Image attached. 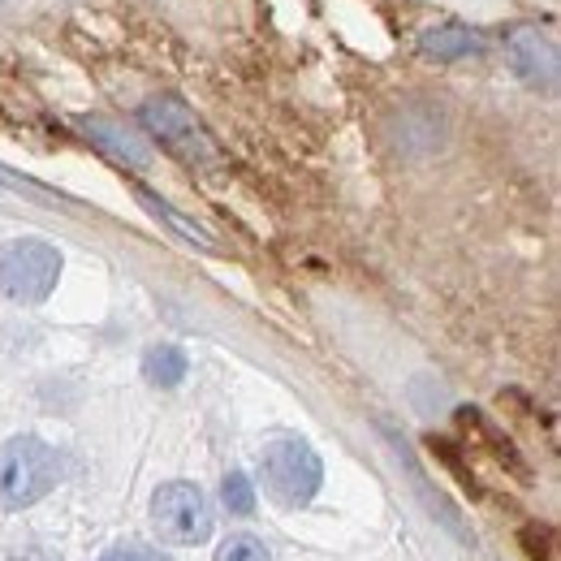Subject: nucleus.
<instances>
[{
  "label": "nucleus",
  "mask_w": 561,
  "mask_h": 561,
  "mask_svg": "<svg viewBox=\"0 0 561 561\" xmlns=\"http://www.w3.org/2000/svg\"><path fill=\"white\" fill-rule=\"evenodd\" d=\"M523 540H527V545H531V558L540 561H558V553H553V536H549V527H527V531H523Z\"/></svg>",
  "instance_id": "14"
},
{
  "label": "nucleus",
  "mask_w": 561,
  "mask_h": 561,
  "mask_svg": "<svg viewBox=\"0 0 561 561\" xmlns=\"http://www.w3.org/2000/svg\"><path fill=\"white\" fill-rule=\"evenodd\" d=\"M398 130H402V147L415 151V139L423 135L427 151H432V147L445 142V117H440V108H432V104H407L402 117H398Z\"/></svg>",
  "instance_id": "10"
},
{
  "label": "nucleus",
  "mask_w": 561,
  "mask_h": 561,
  "mask_svg": "<svg viewBox=\"0 0 561 561\" xmlns=\"http://www.w3.org/2000/svg\"><path fill=\"white\" fill-rule=\"evenodd\" d=\"M0 4H9V0H0Z\"/></svg>",
  "instance_id": "16"
},
{
  "label": "nucleus",
  "mask_w": 561,
  "mask_h": 561,
  "mask_svg": "<svg viewBox=\"0 0 561 561\" xmlns=\"http://www.w3.org/2000/svg\"><path fill=\"white\" fill-rule=\"evenodd\" d=\"M61 454L39 436H13L0 445V510H26L61 484Z\"/></svg>",
  "instance_id": "1"
},
{
  "label": "nucleus",
  "mask_w": 561,
  "mask_h": 561,
  "mask_svg": "<svg viewBox=\"0 0 561 561\" xmlns=\"http://www.w3.org/2000/svg\"><path fill=\"white\" fill-rule=\"evenodd\" d=\"M139 122L151 139L160 142V147H169L186 164H204V160L216 156L211 139L204 135V126H199V117L178 95H151V100H142Z\"/></svg>",
  "instance_id": "4"
},
{
  "label": "nucleus",
  "mask_w": 561,
  "mask_h": 561,
  "mask_svg": "<svg viewBox=\"0 0 561 561\" xmlns=\"http://www.w3.org/2000/svg\"><path fill=\"white\" fill-rule=\"evenodd\" d=\"M489 44L480 31L462 26V22H440L432 31L420 35V57L423 61H436V66H454V61H471V57H484Z\"/></svg>",
  "instance_id": "8"
},
{
  "label": "nucleus",
  "mask_w": 561,
  "mask_h": 561,
  "mask_svg": "<svg viewBox=\"0 0 561 561\" xmlns=\"http://www.w3.org/2000/svg\"><path fill=\"white\" fill-rule=\"evenodd\" d=\"M220 501H225L229 514L247 518V514H255V484H251L242 471H229V476L220 480Z\"/></svg>",
  "instance_id": "12"
},
{
  "label": "nucleus",
  "mask_w": 561,
  "mask_h": 561,
  "mask_svg": "<svg viewBox=\"0 0 561 561\" xmlns=\"http://www.w3.org/2000/svg\"><path fill=\"white\" fill-rule=\"evenodd\" d=\"M139 204H142L147 211H151V216H164V220H169V225H173V229H178V233H182L186 242H199V247H211L208 229H199L195 220H186L182 211H173L169 204H164V199H156V195H147V191H139Z\"/></svg>",
  "instance_id": "11"
},
{
  "label": "nucleus",
  "mask_w": 561,
  "mask_h": 561,
  "mask_svg": "<svg viewBox=\"0 0 561 561\" xmlns=\"http://www.w3.org/2000/svg\"><path fill=\"white\" fill-rule=\"evenodd\" d=\"M82 135L95 142L104 156H113L126 169H151V142L139 130H130L126 122L113 117H82Z\"/></svg>",
  "instance_id": "7"
},
{
  "label": "nucleus",
  "mask_w": 561,
  "mask_h": 561,
  "mask_svg": "<svg viewBox=\"0 0 561 561\" xmlns=\"http://www.w3.org/2000/svg\"><path fill=\"white\" fill-rule=\"evenodd\" d=\"M61 251L44 238H9L0 242V298L18 307H39L61 280Z\"/></svg>",
  "instance_id": "2"
},
{
  "label": "nucleus",
  "mask_w": 561,
  "mask_h": 561,
  "mask_svg": "<svg viewBox=\"0 0 561 561\" xmlns=\"http://www.w3.org/2000/svg\"><path fill=\"white\" fill-rule=\"evenodd\" d=\"M186 371H191V358L173 342H160V346H151L142 354V380L151 389H178L186 380Z\"/></svg>",
  "instance_id": "9"
},
{
  "label": "nucleus",
  "mask_w": 561,
  "mask_h": 561,
  "mask_svg": "<svg viewBox=\"0 0 561 561\" xmlns=\"http://www.w3.org/2000/svg\"><path fill=\"white\" fill-rule=\"evenodd\" d=\"M216 561H273V549H268L260 536L238 531V536H229V540L216 549Z\"/></svg>",
  "instance_id": "13"
},
{
  "label": "nucleus",
  "mask_w": 561,
  "mask_h": 561,
  "mask_svg": "<svg viewBox=\"0 0 561 561\" xmlns=\"http://www.w3.org/2000/svg\"><path fill=\"white\" fill-rule=\"evenodd\" d=\"M104 561H164L160 553H151V549H142V545H117V549H108Z\"/></svg>",
  "instance_id": "15"
},
{
  "label": "nucleus",
  "mask_w": 561,
  "mask_h": 561,
  "mask_svg": "<svg viewBox=\"0 0 561 561\" xmlns=\"http://www.w3.org/2000/svg\"><path fill=\"white\" fill-rule=\"evenodd\" d=\"M151 523L169 545H204L211 536V505L199 484L173 480L151 492Z\"/></svg>",
  "instance_id": "5"
},
{
  "label": "nucleus",
  "mask_w": 561,
  "mask_h": 561,
  "mask_svg": "<svg viewBox=\"0 0 561 561\" xmlns=\"http://www.w3.org/2000/svg\"><path fill=\"white\" fill-rule=\"evenodd\" d=\"M260 471H264V489L273 492L280 505H289V510L307 505L320 492V484H324V462H320V454L302 436L268 440L264 454H260Z\"/></svg>",
  "instance_id": "3"
},
{
  "label": "nucleus",
  "mask_w": 561,
  "mask_h": 561,
  "mask_svg": "<svg viewBox=\"0 0 561 561\" xmlns=\"http://www.w3.org/2000/svg\"><path fill=\"white\" fill-rule=\"evenodd\" d=\"M505 61H510V70L518 73L527 87H536V91H553L558 87V73H561L558 39L545 26H536V22L510 26V35H505Z\"/></svg>",
  "instance_id": "6"
}]
</instances>
